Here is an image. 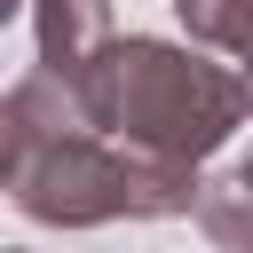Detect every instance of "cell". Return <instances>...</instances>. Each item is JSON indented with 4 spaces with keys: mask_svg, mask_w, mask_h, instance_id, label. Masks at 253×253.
I'll use <instances>...</instances> for the list:
<instances>
[{
    "mask_svg": "<svg viewBox=\"0 0 253 253\" xmlns=\"http://www.w3.org/2000/svg\"><path fill=\"white\" fill-rule=\"evenodd\" d=\"M0 182H8V206L40 229L166 221V213H198V190H206L198 166L150 158L87 126L79 87L55 71H24L0 95Z\"/></svg>",
    "mask_w": 253,
    "mask_h": 253,
    "instance_id": "6da1fadb",
    "label": "cell"
},
{
    "mask_svg": "<svg viewBox=\"0 0 253 253\" xmlns=\"http://www.w3.org/2000/svg\"><path fill=\"white\" fill-rule=\"evenodd\" d=\"M71 87H79L87 126H103L150 158H182V166H206L253 119L245 71L206 63L198 40H158V32H111Z\"/></svg>",
    "mask_w": 253,
    "mask_h": 253,
    "instance_id": "7a4b0ae2",
    "label": "cell"
},
{
    "mask_svg": "<svg viewBox=\"0 0 253 253\" xmlns=\"http://www.w3.org/2000/svg\"><path fill=\"white\" fill-rule=\"evenodd\" d=\"M32 8V40H40V71L79 79L95 63V47L111 40V0H24Z\"/></svg>",
    "mask_w": 253,
    "mask_h": 253,
    "instance_id": "3957f363",
    "label": "cell"
},
{
    "mask_svg": "<svg viewBox=\"0 0 253 253\" xmlns=\"http://www.w3.org/2000/svg\"><path fill=\"white\" fill-rule=\"evenodd\" d=\"M198 229H206L221 253H253V150L229 158L221 174H206V190H198Z\"/></svg>",
    "mask_w": 253,
    "mask_h": 253,
    "instance_id": "277c9868",
    "label": "cell"
},
{
    "mask_svg": "<svg viewBox=\"0 0 253 253\" xmlns=\"http://www.w3.org/2000/svg\"><path fill=\"white\" fill-rule=\"evenodd\" d=\"M174 16H182V32L198 47L237 55V71L253 79V0H174Z\"/></svg>",
    "mask_w": 253,
    "mask_h": 253,
    "instance_id": "5b68a950",
    "label": "cell"
},
{
    "mask_svg": "<svg viewBox=\"0 0 253 253\" xmlns=\"http://www.w3.org/2000/svg\"><path fill=\"white\" fill-rule=\"evenodd\" d=\"M8 253H24V245H8Z\"/></svg>",
    "mask_w": 253,
    "mask_h": 253,
    "instance_id": "8992f818",
    "label": "cell"
}]
</instances>
